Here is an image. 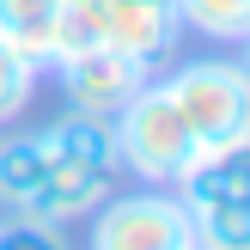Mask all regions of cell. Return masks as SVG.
Listing matches in <instances>:
<instances>
[{
    "instance_id": "obj_9",
    "label": "cell",
    "mask_w": 250,
    "mask_h": 250,
    "mask_svg": "<svg viewBox=\"0 0 250 250\" xmlns=\"http://www.w3.org/2000/svg\"><path fill=\"white\" fill-rule=\"evenodd\" d=\"M43 171H49L43 141H37V134H6V141H0V208L19 214V208L37 195Z\"/></svg>"
},
{
    "instance_id": "obj_7",
    "label": "cell",
    "mask_w": 250,
    "mask_h": 250,
    "mask_svg": "<svg viewBox=\"0 0 250 250\" xmlns=\"http://www.w3.org/2000/svg\"><path fill=\"white\" fill-rule=\"evenodd\" d=\"M37 141H43L49 159L92 165V171H110V177H116V128H110L104 116H80V110H67V116H55L49 128H37Z\"/></svg>"
},
{
    "instance_id": "obj_11",
    "label": "cell",
    "mask_w": 250,
    "mask_h": 250,
    "mask_svg": "<svg viewBox=\"0 0 250 250\" xmlns=\"http://www.w3.org/2000/svg\"><path fill=\"white\" fill-rule=\"evenodd\" d=\"M183 31H202L214 43H244L250 37V0H171Z\"/></svg>"
},
{
    "instance_id": "obj_4",
    "label": "cell",
    "mask_w": 250,
    "mask_h": 250,
    "mask_svg": "<svg viewBox=\"0 0 250 250\" xmlns=\"http://www.w3.org/2000/svg\"><path fill=\"white\" fill-rule=\"evenodd\" d=\"M49 67H55V80H61L67 110L104 116V122L146 85V67H141V61L116 55V49H104V43H98V49H80V55H61V61H49Z\"/></svg>"
},
{
    "instance_id": "obj_13",
    "label": "cell",
    "mask_w": 250,
    "mask_h": 250,
    "mask_svg": "<svg viewBox=\"0 0 250 250\" xmlns=\"http://www.w3.org/2000/svg\"><path fill=\"white\" fill-rule=\"evenodd\" d=\"M0 250H67V238H61V226H43V220H0Z\"/></svg>"
},
{
    "instance_id": "obj_2",
    "label": "cell",
    "mask_w": 250,
    "mask_h": 250,
    "mask_svg": "<svg viewBox=\"0 0 250 250\" xmlns=\"http://www.w3.org/2000/svg\"><path fill=\"white\" fill-rule=\"evenodd\" d=\"M165 92L202 153H232L250 141V73L238 61H189L165 80Z\"/></svg>"
},
{
    "instance_id": "obj_12",
    "label": "cell",
    "mask_w": 250,
    "mask_h": 250,
    "mask_svg": "<svg viewBox=\"0 0 250 250\" xmlns=\"http://www.w3.org/2000/svg\"><path fill=\"white\" fill-rule=\"evenodd\" d=\"M31 85H37V61H24L12 43H0V122H12L31 104Z\"/></svg>"
},
{
    "instance_id": "obj_10",
    "label": "cell",
    "mask_w": 250,
    "mask_h": 250,
    "mask_svg": "<svg viewBox=\"0 0 250 250\" xmlns=\"http://www.w3.org/2000/svg\"><path fill=\"white\" fill-rule=\"evenodd\" d=\"M189 250H250V202L189 208Z\"/></svg>"
},
{
    "instance_id": "obj_6",
    "label": "cell",
    "mask_w": 250,
    "mask_h": 250,
    "mask_svg": "<svg viewBox=\"0 0 250 250\" xmlns=\"http://www.w3.org/2000/svg\"><path fill=\"white\" fill-rule=\"evenodd\" d=\"M104 195H110V171L49 159V171H43V183H37V195L19 208V214H24V220H43V226H67V220H85Z\"/></svg>"
},
{
    "instance_id": "obj_5",
    "label": "cell",
    "mask_w": 250,
    "mask_h": 250,
    "mask_svg": "<svg viewBox=\"0 0 250 250\" xmlns=\"http://www.w3.org/2000/svg\"><path fill=\"white\" fill-rule=\"evenodd\" d=\"M98 43L128 55V61H141L153 73L159 61L177 55L183 19H177L171 0H98Z\"/></svg>"
},
{
    "instance_id": "obj_1",
    "label": "cell",
    "mask_w": 250,
    "mask_h": 250,
    "mask_svg": "<svg viewBox=\"0 0 250 250\" xmlns=\"http://www.w3.org/2000/svg\"><path fill=\"white\" fill-rule=\"evenodd\" d=\"M110 128H116V171H134V177L153 183V189H177L195 171V159H202L195 134L183 128L177 104H171V92L159 80H146L141 92L110 116Z\"/></svg>"
},
{
    "instance_id": "obj_8",
    "label": "cell",
    "mask_w": 250,
    "mask_h": 250,
    "mask_svg": "<svg viewBox=\"0 0 250 250\" xmlns=\"http://www.w3.org/2000/svg\"><path fill=\"white\" fill-rule=\"evenodd\" d=\"M55 19H61V0H0V43H12L24 61L49 67V55H55Z\"/></svg>"
},
{
    "instance_id": "obj_14",
    "label": "cell",
    "mask_w": 250,
    "mask_h": 250,
    "mask_svg": "<svg viewBox=\"0 0 250 250\" xmlns=\"http://www.w3.org/2000/svg\"><path fill=\"white\" fill-rule=\"evenodd\" d=\"M238 67H244V73H250V37H244V61H238Z\"/></svg>"
},
{
    "instance_id": "obj_3",
    "label": "cell",
    "mask_w": 250,
    "mask_h": 250,
    "mask_svg": "<svg viewBox=\"0 0 250 250\" xmlns=\"http://www.w3.org/2000/svg\"><path fill=\"white\" fill-rule=\"evenodd\" d=\"M92 214V250H189V208L171 189L104 195Z\"/></svg>"
}]
</instances>
